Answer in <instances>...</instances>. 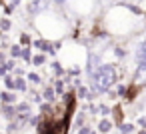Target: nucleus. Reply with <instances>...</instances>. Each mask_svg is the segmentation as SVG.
<instances>
[{"mask_svg":"<svg viewBox=\"0 0 146 134\" xmlns=\"http://www.w3.org/2000/svg\"><path fill=\"white\" fill-rule=\"evenodd\" d=\"M44 98H46L48 102H52V98H54V90H52V88H46V90H44Z\"/></svg>","mask_w":146,"mask_h":134,"instance_id":"obj_6","label":"nucleus"},{"mask_svg":"<svg viewBox=\"0 0 146 134\" xmlns=\"http://www.w3.org/2000/svg\"><path fill=\"white\" fill-rule=\"evenodd\" d=\"M16 112L26 114V112H28V104H26V102H24V104H18V106H16Z\"/></svg>","mask_w":146,"mask_h":134,"instance_id":"obj_7","label":"nucleus"},{"mask_svg":"<svg viewBox=\"0 0 146 134\" xmlns=\"http://www.w3.org/2000/svg\"><path fill=\"white\" fill-rule=\"evenodd\" d=\"M114 78H116V70L112 68V66H104V68H100L98 70V74H96V88L98 90H108L110 88V84L114 82Z\"/></svg>","mask_w":146,"mask_h":134,"instance_id":"obj_1","label":"nucleus"},{"mask_svg":"<svg viewBox=\"0 0 146 134\" xmlns=\"http://www.w3.org/2000/svg\"><path fill=\"white\" fill-rule=\"evenodd\" d=\"M4 84H6L8 92H10V90H14V80H12V76H8V74H6V76H4Z\"/></svg>","mask_w":146,"mask_h":134,"instance_id":"obj_4","label":"nucleus"},{"mask_svg":"<svg viewBox=\"0 0 146 134\" xmlns=\"http://www.w3.org/2000/svg\"><path fill=\"white\" fill-rule=\"evenodd\" d=\"M22 58L24 60H30V48H24L22 50Z\"/></svg>","mask_w":146,"mask_h":134,"instance_id":"obj_9","label":"nucleus"},{"mask_svg":"<svg viewBox=\"0 0 146 134\" xmlns=\"http://www.w3.org/2000/svg\"><path fill=\"white\" fill-rule=\"evenodd\" d=\"M14 90H22V92L26 90V82H24L20 76H18V78H14Z\"/></svg>","mask_w":146,"mask_h":134,"instance_id":"obj_3","label":"nucleus"},{"mask_svg":"<svg viewBox=\"0 0 146 134\" xmlns=\"http://www.w3.org/2000/svg\"><path fill=\"white\" fill-rule=\"evenodd\" d=\"M22 44H30V36L28 34H22Z\"/></svg>","mask_w":146,"mask_h":134,"instance_id":"obj_12","label":"nucleus"},{"mask_svg":"<svg viewBox=\"0 0 146 134\" xmlns=\"http://www.w3.org/2000/svg\"><path fill=\"white\" fill-rule=\"evenodd\" d=\"M10 54H12V58H18V56H22V48L20 46H12L10 48Z\"/></svg>","mask_w":146,"mask_h":134,"instance_id":"obj_5","label":"nucleus"},{"mask_svg":"<svg viewBox=\"0 0 146 134\" xmlns=\"http://www.w3.org/2000/svg\"><path fill=\"white\" fill-rule=\"evenodd\" d=\"M0 98H2V102L4 104H14L16 102V96H14V92H0Z\"/></svg>","mask_w":146,"mask_h":134,"instance_id":"obj_2","label":"nucleus"},{"mask_svg":"<svg viewBox=\"0 0 146 134\" xmlns=\"http://www.w3.org/2000/svg\"><path fill=\"white\" fill-rule=\"evenodd\" d=\"M8 28H10V20L2 18V20H0V30H8Z\"/></svg>","mask_w":146,"mask_h":134,"instance_id":"obj_8","label":"nucleus"},{"mask_svg":"<svg viewBox=\"0 0 146 134\" xmlns=\"http://www.w3.org/2000/svg\"><path fill=\"white\" fill-rule=\"evenodd\" d=\"M28 80H30V82H34V84H36V82H40L38 74H28Z\"/></svg>","mask_w":146,"mask_h":134,"instance_id":"obj_11","label":"nucleus"},{"mask_svg":"<svg viewBox=\"0 0 146 134\" xmlns=\"http://www.w3.org/2000/svg\"><path fill=\"white\" fill-rule=\"evenodd\" d=\"M62 88H64V86H62V82H56V90H58V92H62Z\"/></svg>","mask_w":146,"mask_h":134,"instance_id":"obj_14","label":"nucleus"},{"mask_svg":"<svg viewBox=\"0 0 146 134\" xmlns=\"http://www.w3.org/2000/svg\"><path fill=\"white\" fill-rule=\"evenodd\" d=\"M108 126H110L108 122H102V124H100V128H102V130H108Z\"/></svg>","mask_w":146,"mask_h":134,"instance_id":"obj_15","label":"nucleus"},{"mask_svg":"<svg viewBox=\"0 0 146 134\" xmlns=\"http://www.w3.org/2000/svg\"><path fill=\"white\" fill-rule=\"evenodd\" d=\"M0 76H6V66L0 64Z\"/></svg>","mask_w":146,"mask_h":134,"instance_id":"obj_13","label":"nucleus"},{"mask_svg":"<svg viewBox=\"0 0 146 134\" xmlns=\"http://www.w3.org/2000/svg\"><path fill=\"white\" fill-rule=\"evenodd\" d=\"M32 60H34V64H42V62H44V56H42V54H38V56H34Z\"/></svg>","mask_w":146,"mask_h":134,"instance_id":"obj_10","label":"nucleus"}]
</instances>
